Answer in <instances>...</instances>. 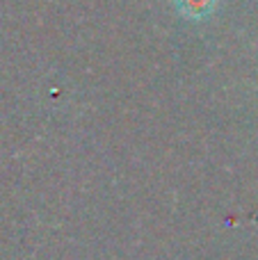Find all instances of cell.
I'll return each mask as SVG.
<instances>
[{"label":"cell","instance_id":"6da1fadb","mask_svg":"<svg viewBox=\"0 0 258 260\" xmlns=\"http://www.w3.org/2000/svg\"><path fill=\"white\" fill-rule=\"evenodd\" d=\"M217 0H176V9L183 18L190 21H204L213 14Z\"/></svg>","mask_w":258,"mask_h":260}]
</instances>
